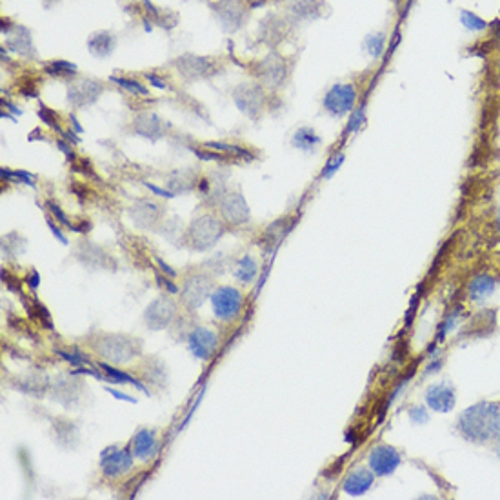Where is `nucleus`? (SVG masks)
Here are the masks:
<instances>
[{"mask_svg":"<svg viewBox=\"0 0 500 500\" xmlns=\"http://www.w3.org/2000/svg\"><path fill=\"white\" fill-rule=\"evenodd\" d=\"M458 431L471 442H486L500 437V406L479 402L464 409L458 418Z\"/></svg>","mask_w":500,"mask_h":500,"instance_id":"nucleus-1","label":"nucleus"},{"mask_svg":"<svg viewBox=\"0 0 500 500\" xmlns=\"http://www.w3.org/2000/svg\"><path fill=\"white\" fill-rule=\"evenodd\" d=\"M93 348L100 357L117 364L130 362L131 358L140 355V342L127 335H100L93 342Z\"/></svg>","mask_w":500,"mask_h":500,"instance_id":"nucleus-2","label":"nucleus"},{"mask_svg":"<svg viewBox=\"0 0 500 500\" xmlns=\"http://www.w3.org/2000/svg\"><path fill=\"white\" fill-rule=\"evenodd\" d=\"M224 235V226L218 218L211 217V215H204V217L196 218L192 224L189 231H187V240L196 251H206L211 246L218 242V239Z\"/></svg>","mask_w":500,"mask_h":500,"instance_id":"nucleus-3","label":"nucleus"},{"mask_svg":"<svg viewBox=\"0 0 500 500\" xmlns=\"http://www.w3.org/2000/svg\"><path fill=\"white\" fill-rule=\"evenodd\" d=\"M357 102V89L353 84H335L324 96V108L333 117L348 115Z\"/></svg>","mask_w":500,"mask_h":500,"instance_id":"nucleus-4","label":"nucleus"},{"mask_svg":"<svg viewBox=\"0 0 500 500\" xmlns=\"http://www.w3.org/2000/svg\"><path fill=\"white\" fill-rule=\"evenodd\" d=\"M177 317V306L168 296H158L148 306V309L144 311V320L149 330L161 331L170 326L171 322Z\"/></svg>","mask_w":500,"mask_h":500,"instance_id":"nucleus-5","label":"nucleus"},{"mask_svg":"<svg viewBox=\"0 0 500 500\" xmlns=\"http://www.w3.org/2000/svg\"><path fill=\"white\" fill-rule=\"evenodd\" d=\"M211 304L217 318L220 320H231L239 315L242 309V295L235 287H220L211 295Z\"/></svg>","mask_w":500,"mask_h":500,"instance_id":"nucleus-6","label":"nucleus"},{"mask_svg":"<svg viewBox=\"0 0 500 500\" xmlns=\"http://www.w3.org/2000/svg\"><path fill=\"white\" fill-rule=\"evenodd\" d=\"M211 293V280L206 275H193L184 282L180 300L187 309H199Z\"/></svg>","mask_w":500,"mask_h":500,"instance_id":"nucleus-7","label":"nucleus"},{"mask_svg":"<svg viewBox=\"0 0 500 500\" xmlns=\"http://www.w3.org/2000/svg\"><path fill=\"white\" fill-rule=\"evenodd\" d=\"M133 457H135V455L127 451V449H104L102 461H100L102 473H104L108 479H118V477L126 475L127 471L133 468Z\"/></svg>","mask_w":500,"mask_h":500,"instance_id":"nucleus-8","label":"nucleus"},{"mask_svg":"<svg viewBox=\"0 0 500 500\" xmlns=\"http://www.w3.org/2000/svg\"><path fill=\"white\" fill-rule=\"evenodd\" d=\"M233 99H235L237 108L249 118L258 117L264 108V92L255 84H242L237 87Z\"/></svg>","mask_w":500,"mask_h":500,"instance_id":"nucleus-9","label":"nucleus"},{"mask_svg":"<svg viewBox=\"0 0 500 500\" xmlns=\"http://www.w3.org/2000/svg\"><path fill=\"white\" fill-rule=\"evenodd\" d=\"M177 70L182 73V77L189 80L204 79V77H211L218 71V65L215 64L211 58L208 57H195V55H182L175 61Z\"/></svg>","mask_w":500,"mask_h":500,"instance_id":"nucleus-10","label":"nucleus"},{"mask_svg":"<svg viewBox=\"0 0 500 500\" xmlns=\"http://www.w3.org/2000/svg\"><path fill=\"white\" fill-rule=\"evenodd\" d=\"M368 462H370V470L373 471L375 475L387 477V475H392L393 471L399 468L402 458H400V453L396 451L395 448L386 446V444H380V446L373 448V451L370 453Z\"/></svg>","mask_w":500,"mask_h":500,"instance_id":"nucleus-11","label":"nucleus"},{"mask_svg":"<svg viewBox=\"0 0 500 500\" xmlns=\"http://www.w3.org/2000/svg\"><path fill=\"white\" fill-rule=\"evenodd\" d=\"M102 84L92 79H80L68 87V100L77 108L95 104L99 96L102 95Z\"/></svg>","mask_w":500,"mask_h":500,"instance_id":"nucleus-12","label":"nucleus"},{"mask_svg":"<svg viewBox=\"0 0 500 500\" xmlns=\"http://www.w3.org/2000/svg\"><path fill=\"white\" fill-rule=\"evenodd\" d=\"M218 348V337L209 327H195L189 333V349L200 361H209Z\"/></svg>","mask_w":500,"mask_h":500,"instance_id":"nucleus-13","label":"nucleus"},{"mask_svg":"<svg viewBox=\"0 0 500 500\" xmlns=\"http://www.w3.org/2000/svg\"><path fill=\"white\" fill-rule=\"evenodd\" d=\"M220 211L224 220L235 226H242L249 222V208L240 193H227L222 196Z\"/></svg>","mask_w":500,"mask_h":500,"instance_id":"nucleus-14","label":"nucleus"},{"mask_svg":"<svg viewBox=\"0 0 500 500\" xmlns=\"http://www.w3.org/2000/svg\"><path fill=\"white\" fill-rule=\"evenodd\" d=\"M286 62L280 57H277V55L265 57L264 61L257 65V77L262 80V84L270 87V89L280 87V84L286 79Z\"/></svg>","mask_w":500,"mask_h":500,"instance_id":"nucleus-15","label":"nucleus"},{"mask_svg":"<svg viewBox=\"0 0 500 500\" xmlns=\"http://www.w3.org/2000/svg\"><path fill=\"white\" fill-rule=\"evenodd\" d=\"M426 402L431 409L440 411V413H449L455 404H457V393L453 389L451 384L440 382L427 387Z\"/></svg>","mask_w":500,"mask_h":500,"instance_id":"nucleus-16","label":"nucleus"},{"mask_svg":"<svg viewBox=\"0 0 500 500\" xmlns=\"http://www.w3.org/2000/svg\"><path fill=\"white\" fill-rule=\"evenodd\" d=\"M213 11L217 15L218 22L226 31H237L244 24L246 18V11L237 0H222L218 4L213 6Z\"/></svg>","mask_w":500,"mask_h":500,"instance_id":"nucleus-17","label":"nucleus"},{"mask_svg":"<svg viewBox=\"0 0 500 500\" xmlns=\"http://www.w3.org/2000/svg\"><path fill=\"white\" fill-rule=\"evenodd\" d=\"M131 453L139 461H149L158 453V440L157 433L148 427H142L135 433L133 442H131Z\"/></svg>","mask_w":500,"mask_h":500,"instance_id":"nucleus-18","label":"nucleus"},{"mask_svg":"<svg viewBox=\"0 0 500 500\" xmlns=\"http://www.w3.org/2000/svg\"><path fill=\"white\" fill-rule=\"evenodd\" d=\"M130 215L137 226L142 227V230H148V227L157 224L158 218H161L162 215V209L157 202H151V200H139V202H135V204L131 206Z\"/></svg>","mask_w":500,"mask_h":500,"instance_id":"nucleus-19","label":"nucleus"},{"mask_svg":"<svg viewBox=\"0 0 500 500\" xmlns=\"http://www.w3.org/2000/svg\"><path fill=\"white\" fill-rule=\"evenodd\" d=\"M375 482V473L370 470H355L344 480V492L349 496H362L365 492H370Z\"/></svg>","mask_w":500,"mask_h":500,"instance_id":"nucleus-20","label":"nucleus"},{"mask_svg":"<svg viewBox=\"0 0 500 500\" xmlns=\"http://www.w3.org/2000/svg\"><path fill=\"white\" fill-rule=\"evenodd\" d=\"M135 133L146 139L158 140L165 133V124L155 113H140L133 122Z\"/></svg>","mask_w":500,"mask_h":500,"instance_id":"nucleus-21","label":"nucleus"},{"mask_svg":"<svg viewBox=\"0 0 500 500\" xmlns=\"http://www.w3.org/2000/svg\"><path fill=\"white\" fill-rule=\"evenodd\" d=\"M324 13V2L320 0H292L289 15L296 20H315Z\"/></svg>","mask_w":500,"mask_h":500,"instance_id":"nucleus-22","label":"nucleus"},{"mask_svg":"<svg viewBox=\"0 0 500 500\" xmlns=\"http://www.w3.org/2000/svg\"><path fill=\"white\" fill-rule=\"evenodd\" d=\"M87 49L92 55L99 58H104L108 55H111V51L115 49V37L109 31H99L93 33L87 40Z\"/></svg>","mask_w":500,"mask_h":500,"instance_id":"nucleus-23","label":"nucleus"},{"mask_svg":"<svg viewBox=\"0 0 500 500\" xmlns=\"http://www.w3.org/2000/svg\"><path fill=\"white\" fill-rule=\"evenodd\" d=\"M287 33V24L280 17H268L261 24V35L268 44L275 46Z\"/></svg>","mask_w":500,"mask_h":500,"instance_id":"nucleus-24","label":"nucleus"},{"mask_svg":"<svg viewBox=\"0 0 500 500\" xmlns=\"http://www.w3.org/2000/svg\"><path fill=\"white\" fill-rule=\"evenodd\" d=\"M495 292V280L489 275H479L470 284V299L473 302H484Z\"/></svg>","mask_w":500,"mask_h":500,"instance_id":"nucleus-25","label":"nucleus"},{"mask_svg":"<svg viewBox=\"0 0 500 500\" xmlns=\"http://www.w3.org/2000/svg\"><path fill=\"white\" fill-rule=\"evenodd\" d=\"M8 46L20 57L33 55V40H31V33L26 27H15V33L8 39Z\"/></svg>","mask_w":500,"mask_h":500,"instance_id":"nucleus-26","label":"nucleus"},{"mask_svg":"<svg viewBox=\"0 0 500 500\" xmlns=\"http://www.w3.org/2000/svg\"><path fill=\"white\" fill-rule=\"evenodd\" d=\"M99 368L102 371H104L106 375H108V382H117V384H131V386H135L137 389H140L142 393H146V395H149L148 387L144 386L142 382H140L139 379H133L131 375L124 373V371L117 370V368H113V365L106 364V362H99Z\"/></svg>","mask_w":500,"mask_h":500,"instance_id":"nucleus-27","label":"nucleus"},{"mask_svg":"<svg viewBox=\"0 0 500 500\" xmlns=\"http://www.w3.org/2000/svg\"><path fill=\"white\" fill-rule=\"evenodd\" d=\"M18 389H22L27 395H39L42 396L48 392L49 380L46 377H39V375H30V377H22L17 382Z\"/></svg>","mask_w":500,"mask_h":500,"instance_id":"nucleus-28","label":"nucleus"},{"mask_svg":"<svg viewBox=\"0 0 500 500\" xmlns=\"http://www.w3.org/2000/svg\"><path fill=\"white\" fill-rule=\"evenodd\" d=\"M79 257L80 261H82V264L92 265V268H108L109 257L102 249L93 246V244H87V248L82 246V251H80Z\"/></svg>","mask_w":500,"mask_h":500,"instance_id":"nucleus-29","label":"nucleus"},{"mask_svg":"<svg viewBox=\"0 0 500 500\" xmlns=\"http://www.w3.org/2000/svg\"><path fill=\"white\" fill-rule=\"evenodd\" d=\"M318 144H320V137L311 127H300L293 135V146L302 149V151H311V149L317 148Z\"/></svg>","mask_w":500,"mask_h":500,"instance_id":"nucleus-30","label":"nucleus"},{"mask_svg":"<svg viewBox=\"0 0 500 500\" xmlns=\"http://www.w3.org/2000/svg\"><path fill=\"white\" fill-rule=\"evenodd\" d=\"M206 148L211 149V151H218V153H226V155H230V157H237V158H242V161H255V155H251V153L248 151V149H244L242 146H235V144H224V142H208L206 144Z\"/></svg>","mask_w":500,"mask_h":500,"instance_id":"nucleus-31","label":"nucleus"},{"mask_svg":"<svg viewBox=\"0 0 500 500\" xmlns=\"http://www.w3.org/2000/svg\"><path fill=\"white\" fill-rule=\"evenodd\" d=\"M257 271H258V265H257V262H255V258L249 257V255H246V257L240 258L239 264H237L235 279L240 280L242 284H249L251 280H255V277H257Z\"/></svg>","mask_w":500,"mask_h":500,"instance_id":"nucleus-32","label":"nucleus"},{"mask_svg":"<svg viewBox=\"0 0 500 500\" xmlns=\"http://www.w3.org/2000/svg\"><path fill=\"white\" fill-rule=\"evenodd\" d=\"M461 24L468 31H486L489 27V24L482 17H479L470 9H462L461 11Z\"/></svg>","mask_w":500,"mask_h":500,"instance_id":"nucleus-33","label":"nucleus"},{"mask_svg":"<svg viewBox=\"0 0 500 500\" xmlns=\"http://www.w3.org/2000/svg\"><path fill=\"white\" fill-rule=\"evenodd\" d=\"M384 46H386V37L384 33H371L365 39V51L373 58H380L384 53Z\"/></svg>","mask_w":500,"mask_h":500,"instance_id":"nucleus-34","label":"nucleus"},{"mask_svg":"<svg viewBox=\"0 0 500 500\" xmlns=\"http://www.w3.org/2000/svg\"><path fill=\"white\" fill-rule=\"evenodd\" d=\"M193 187V177L186 175L184 171H177L173 173V177L170 179V189H173V193L177 192H189Z\"/></svg>","mask_w":500,"mask_h":500,"instance_id":"nucleus-35","label":"nucleus"},{"mask_svg":"<svg viewBox=\"0 0 500 500\" xmlns=\"http://www.w3.org/2000/svg\"><path fill=\"white\" fill-rule=\"evenodd\" d=\"M144 375H146V380H148V382L158 384V386H162L164 380L168 379L164 365H162L161 362H148V368H146V373Z\"/></svg>","mask_w":500,"mask_h":500,"instance_id":"nucleus-36","label":"nucleus"},{"mask_svg":"<svg viewBox=\"0 0 500 500\" xmlns=\"http://www.w3.org/2000/svg\"><path fill=\"white\" fill-rule=\"evenodd\" d=\"M46 71L49 75H57V77H71L77 73V65L68 61H55L46 68Z\"/></svg>","mask_w":500,"mask_h":500,"instance_id":"nucleus-37","label":"nucleus"},{"mask_svg":"<svg viewBox=\"0 0 500 500\" xmlns=\"http://www.w3.org/2000/svg\"><path fill=\"white\" fill-rule=\"evenodd\" d=\"M113 82H117L118 86L124 87V89H127V92L135 93V95H148V87H144L142 84L137 82V80L133 79H126V77H113Z\"/></svg>","mask_w":500,"mask_h":500,"instance_id":"nucleus-38","label":"nucleus"},{"mask_svg":"<svg viewBox=\"0 0 500 500\" xmlns=\"http://www.w3.org/2000/svg\"><path fill=\"white\" fill-rule=\"evenodd\" d=\"M55 353H57L58 357H62L64 361L71 362L73 365H82L87 364V357L86 355H82V353L79 351V349H73V351H64V349H55Z\"/></svg>","mask_w":500,"mask_h":500,"instance_id":"nucleus-39","label":"nucleus"},{"mask_svg":"<svg viewBox=\"0 0 500 500\" xmlns=\"http://www.w3.org/2000/svg\"><path fill=\"white\" fill-rule=\"evenodd\" d=\"M342 164H344V155L342 153H335V155L327 161L326 168H324V171H322V177H326V179L333 177Z\"/></svg>","mask_w":500,"mask_h":500,"instance_id":"nucleus-40","label":"nucleus"},{"mask_svg":"<svg viewBox=\"0 0 500 500\" xmlns=\"http://www.w3.org/2000/svg\"><path fill=\"white\" fill-rule=\"evenodd\" d=\"M364 120H365V111H364V106H361V108L355 109L353 117L349 118V124H348L349 133H355V131L361 130V126L364 124Z\"/></svg>","mask_w":500,"mask_h":500,"instance_id":"nucleus-41","label":"nucleus"},{"mask_svg":"<svg viewBox=\"0 0 500 500\" xmlns=\"http://www.w3.org/2000/svg\"><path fill=\"white\" fill-rule=\"evenodd\" d=\"M39 117L42 118L46 124H48L49 127H53L55 131H58V133H62V127L58 126V122H57V115L53 113L51 109H48V108H40V111H39Z\"/></svg>","mask_w":500,"mask_h":500,"instance_id":"nucleus-42","label":"nucleus"},{"mask_svg":"<svg viewBox=\"0 0 500 500\" xmlns=\"http://www.w3.org/2000/svg\"><path fill=\"white\" fill-rule=\"evenodd\" d=\"M48 209H49V211H51L53 217H55V218H57L58 222H61V224H64L65 227H70V230H73V231H75V226H73V224H71V222H70V218L65 217L64 211H62V209L58 208V206L55 204V202H48Z\"/></svg>","mask_w":500,"mask_h":500,"instance_id":"nucleus-43","label":"nucleus"},{"mask_svg":"<svg viewBox=\"0 0 500 500\" xmlns=\"http://www.w3.org/2000/svg\"><path fill=\"white\" fill-rule=\"evenodd\" d=\"M33 308H35V315L40 318V320L44 322V326L49 327V330H53V322H51V315H49V311L46 308H44L42 304H40L39 300H35L33 302Z\"/></svg>","mask_w":500,"mask_h":500,"instance_id":"nucleus-44","label":"nucleus"},{"mask_svg":"<svg viewBox=\"0 0 500 500\" xmlns=\"http://www.w3.org/2000/svg\"><path fill=\"white\" fill-rule=\"evenodd\" d=\"M193 153H195L196 157L200 158V161H226V157L222 155V153H209L208 151H202V149H193Z\"/></svg>","mask_w":500,"mask_h":500,"instance_id":"nucleus-45","label":"nucleus"},{"mask_svg":"<svg viewBox=\"0 0 500 500\" xmlns=\"http://www.w3.org/2000/svg\"><path fill=\"white\" fill-rule=\"evenodd\" d=\"M409 417H411V420L413 422H417V424H424V422H427L430 415H427L426 409L417 406V408H413L411 411H409Z\"/></svg>","mask_w":500,"mask_h":500,"instance_id":"nucleus-46","label":"nucleus"},{"mask_svg":"<svg viewBox=\"0 0 500 500\" xmlns=\"http://www.w3.org/2000/svg\"><path fill=\"white\" fill-rule=\"evenodd\" d=\"M13 180L15 182H22V184H27V186H33V175L27 173V171H13Z\"/></svg>","mask_w":500,"mask_h":500,"instance_id":"nucleus-47","label":"nucleus"},{"mask_svg":"<svg viewBox=\"0 0 500 500\" xmlns=\"http://www.w3.org/2000/svg\"><path fill=\"white\" fill-rule=\"evenodd\" d=\"M157 282L161 284V286H164L165 289H168V292L171 293V295H177V293H179V287L175 286V284L171 282L170 279H165V277H164V275H162V273H158V277H157Z\"/></svg>","mask_w":500,"mask_h":500,"instance_id":"nucleus-48","label":"nucleus"},{"mask_svg":"<svg viewBox=\"0 0 500 500\" xmlns=\"http://www.w3.org/2000/svg\"><path fill=\"white\" fill-rule=\"evenodd\" d=\"M146 187L148 189H151L155 195H158V196H164V199H173L175 196V193L173 192H170V189H162V187H158V186H155V184H149V182H146Z\"/></svg>","mask_w":500,"mask_h":500,"instance_id":"nucleus-49","label":"nucleus"},{"mask_svg":"<svg viewBox=\"0 0 500 500\" xmlns=\"http://www.w3.org/2000/svg\"><path fill=\"white\" fill-rule=\"evenodd\" d=\"M48 226H49V230L53 231V237L58 240V242H62V244H68V239H65L64 235H62V231H61V227L55 224V222L51 220V218H48Z\"/></svg>","mask_w":500,"mask_h":500,"instance_id":"nucleus-50","label":"nucleus"},{"mask_svg":"<svg viewBox=\"0 0 500 500\" xmlns=\"http://www.w3.org/2000/svg\"><path fill=\"white\" fill-rule=\"evenodd\" d=\"M106 392H108L109 395H113L115 399H118V400H124V402H130V404H135V402H137V400L133 399V396H130V395H124V393L117 392V389H113V387H108V386H106Z\"/></svg>","mask_w":500,"mask_h":500,"instance_id":"nucleus-51","label":"nucleus"},{"mask_svg":"<svg viewBox=\"0 0 500 500\" xmlns=\"http://www.w3.org/2000/svg\"><path fill=\"white\" fill-rule=\"evenodd\" d=\"M26 282L27 286H30L31 292H35L37 287L40 286V275L37 273V271H31V273L26 277Z\"/></svg>","mask_w":500,"mask_h":500,"instance_id":"nucleus-52","label":"nucleus"},{"mask_svg":"<svg viewBox=\"0 0 500 500\" xmlns=\"http://www.w3.org/2000/svg\"><path fill=\"white\" fill-rule=\"evenodd\" d=\"M146 79H148L149 82L153 84V86L158 87V89H168V84L162 82V80L158 79V77L155 73H146Z\"/></svg>","mask_w":500,"mask_h":500,"instance_id":"nucleus-53","label":"nucleus"},{"mask_svg":"<svg viewBox=\"0 0 500 500\" xmlns=\"http://www.w3.org/2000/svg\"><path fill=\"white\" fill-rule=\"evenodd\" d=\"M155 262H157V264H158V268H161V270H162V273H165V275H168V277H177V273H175V270H171L170 265L165 264V262L162 261V258H155Z\"/></svg>","mask_w":500,"mask_h":500,"instance_id":"nucleus-54","label":"nucleus"},{"mask_svg":"<svg viewBox=\"0 0 500 500\" xmlns=\"http://www.w3.org/2000/svg\"><path fill=\"white\" fill-rule=\"evenodd\" d=\"M58 148H61V151H64V155L70 161H75V155H73V151H71V148H70V144L68 142H64V140H58Z\"/></svg>","mask_w":500,"mask_h":500,"instance_id":"nucleus-55","label":"nucleus"},{"mask_svg":"<svg viewBox=\"0 0 500 500\" xmlns=\"http://www.w3.org/2000/svg\"><path fill=\"white\" fill-rule=\"evenodd\" d=\"M265 2H268V0H248V4L251 6V8H261Z\"/></svg>","mask_w":500,"mask_h":500,"instance_id":"nucleus-56","label":"nucleus"},{"mask_svg":"<svg viewBox=\"0 0 500 500\" xmlns=\"http://www.w3.org/2000/svg\"><path fill=\"white\" fill-rule=\"evenodd\" d=\"M71 124H73V127H75V131H77V133H82V126H80L79 122H77L75 115H71Z\"/></svg>","mask_w":500,"mask_h":500,"instance_id":"nucleus-57","label":"nucleus"},{"mask_svg":"<svg viewBox=\"0 0 500 500\" xmlns=\"http://www.w3.org/2000/svg\"><path fill=\"white\" fill-rule=\"evenodd\" d=\"M62 135H65V137H68V139H70V140H71V142H77V140H79V139H77V137H75V135H73V133H70V131H65V133H64V131H62Z\"/></svg>","mask_w":500,"mask_h":500,"instance_id":"nucleus-58","label":"nucleus"},{"mask_svg":"<svg viewBox=\"0 0 500 500\" xmlns=\"http://www.w3.org/2000/svg\"><path fill=\"white\" fill-rule=\"evenodd\" d=\"M496 220H499V227H500V206H499V215H496Z\"/></svg>","mask_w":500,"mask_h":500,"instance_id":"nucleus-59","label":"nucleus"},{"mask_svg":"<svg viewBox=\"0 0 500 500\" xmlns=\"http://www.w3.org/2000/svg\"><path fill=\"white\" fill-rule=\"evenodd\" d=\"M496 449H499V455H500V439H499V446H496Z\"/></svg>","mask_w":500,"mask_h":500,"instance_id":"nucleus-60","label":"nucleus"}]
</instances>
